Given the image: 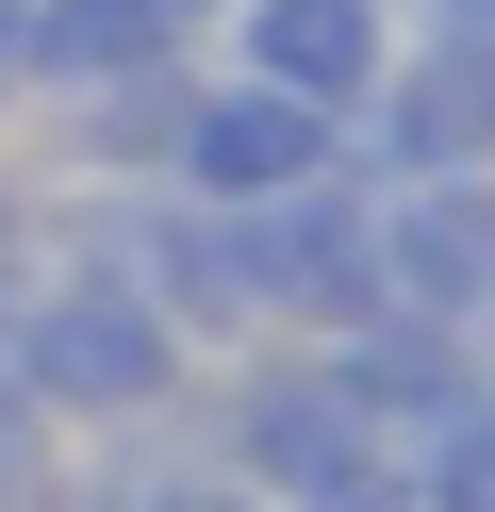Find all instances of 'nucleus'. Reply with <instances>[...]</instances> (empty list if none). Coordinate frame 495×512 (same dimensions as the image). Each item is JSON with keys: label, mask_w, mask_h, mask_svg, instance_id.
<instances>
[{"label": "nucleus", "mask_w": 495, "mask_h": 512, "mask_svg": "<svg viewBox=\"0 0 495 512\" xmlns=\"http://www.w3.org/2000/svg\"><path fill=\"white\" fill-rule=\"evenodd\" d=\"M132 67H198V50L165 34L149 0H17V83H33V116H50V100H99V83H132Z\"/></svg>", "instance_id": "423d86ee"}, {"label": "nucleus", "mask_w": 495, "mask_h": 512, "mask_svg": "<svg viewBox=\"0 0 495 512\" xmlns=\"http://www.w3.org/2000/svg\"><path fill=\"white\" fill-rule=\"evenodd\" d=\"M396 34H495V0H396Z\"/></svg>", "instance_id": "9d476101"}, {"label": "nucleus", "mask_w": 495, "mask_h": 512, "mask_svg": "<svg viewBox=\"0 0 495 512\" xmlns=\"http://www.w3.org/2000/svg\"><path fill=\"white\" fill-rule=\"evenodd\" d=\"M149 17H165L182 50H215V17H231V0H149Z\"/></svg>", "instance_id": "ddd939ff"}, {"label": "nucleus", "mask_w": 495, "mask_h": 512, "mask_svg": "<svg viewBox=\"0 0 495 512\" xmlns=\"http://www.w3.org/2000/svg\"><path fill=\"white\" fill-rule=\"evenodd\" d=\"M215 67L281 83V100H314V116H363L380 67H396V0H231V17H215Z\"/></svg>", "instance_id": "20e7f679"}, {"label": "nucleus", "mask_w": 495, "mask_h": 512, "mask_svg": "<svg viewBox=\"0 0 495 512\" xmlns=\"http://www.w3.org/2000/svg\"><path fill=\"white\" fill-rule=\"evenodd\" d=\"M413 512H495V397H479V413H462V430L413 463Z\"/></svg>", "instance_id": "0eeeda50"}, {"label": "nucleus", "mask_w": 495, "mask_h": 512, "mask_svg": "<svg viewBox=\"0 0 495 512\" xmlns=\"http://www.w3.org/2000/svg\"><path fill=\"white\" fill-rule=\"evenodd\" d=\"M50 248V215H33V182H0V265H33Z\"/></svg>", "instance_id": "9b49d317"}, {"label": "nucleus", "mask_w": 495, "mask_h": 512, "mask_svg": "<svg viewBox=\"0 0 495 512\" xmlns=\"http://www.w3.org/2000/svg\"><path fill=\"white\" fill-rule=\"evenodd\" d=\"M479 364H495V298H479Z\"/></svg>", "instance_id": "2eb2a0df"}, {"label": "nucleus", "mask_w": 495, "mask_h": 512, "mask_svg": "<svg viewBox=\"0 0 495 512\" xmlns=\"http://www.w3.org/2000/svg\"><path fill=\"white\" fill-rule=\"evenodd\" d=\"M330 166H347V116H314V100H281V83H248V67L198 50L182 133H165V182H182V199L248 215V199H297V182H330Z\"/></svg>", "instance_id": "f03ea898"}, {"label": "nucleus", "mask_w": 495, "mask_h": 512, "mask_svg": "<svg viewBox=\"0 0 495 512\" xmlns=\"http://www.w3.org/2000/svg\"><path fill=\"white\" fill-rule=\"evenodd\" d=\"M50 446H66V430H33V413L0 397V512H33V479H50Z\"/></svg>", "instance_id": "1a4fd4ad"}, {"label": "nucleus", "mask_w": 495, "mask_h": 512, "mask_svg": "<svg viewBox=\"0 0 495 512\" xmlns=\"http://www.w3.org/2000/svg\"><path fill=\"white\" fill-rule=\"evenodd\" d=\"M347 149H363V182L495 166V34H396V67H380V100L347 116Z\"/></svg>", "instance_id": "7ed1b4c3"}, {"label": "nucleus", "mask_w": 495, "mask_h": 512, "mask_svg": "<svg viewBox=\"0 0 495 512\" xmlns=\"http://www.w3.org/2000/svg\"><path fill=\"white\" fill-rule=\"evenodd\" d=\"M0 116H33V83H17V0H0Z\"/></svg>", "instance_id": "4468645a"}, {"label": "nucleus", "mask_w": 495, "mask_h": 512, "mask_svg": "<svg viewBox=\"0 0 495 512\" xmlns=\"http://www.w3.org/2000/svg\"><path fill=\"white\" fill-rule=\"evenodd\" d=\"M297 512H413V479H347V496H297Z\"/></svg>", "instance_id": "f8f14e48"}, {"label": "nucleus", "mask_w": 495, "mask_h": 512, "mask_svg": "<svg viewBox=\"0 0 495 512\" xmlns=\"http://www.w3.org/2000/svg\"><path fill=\"white\" fill-rule=\"evenodd\" d=\"M132 512H264V496H248V479H231V463H165V479H149V496H132Z\"/></svg>", "instance_id": "6e6552de"}, {"label": "nucleus", "mask_w": 495, "mask_h": 512, "mask_svg": "<svg viewBox=\"0 0 495 512\" xmlns=\"http://www.w3.org/2000/svg\"><path fill=\"white\" fill-rule=\"evenodd\" d=\"M479 298H495V166H462V182H380V314L479 331Z\"/></svg>", "instance_id": "39448f33"}, {"label": "nucleus", "mask_w": 495, "mask_h": 512, "mask_svg": "<svg viewBox=\"0 0 495 512\" xmlns=\"http://www.w3.org/2000/svg\"><path fill=\"white\" fill-rule=\"evenodd\" d=\"M198 397V347L165 331V298L99 248H33L17 281V413L33 430H149Z\"/></svg>", "instance_id": "f257e3e1"}]
</instances>
